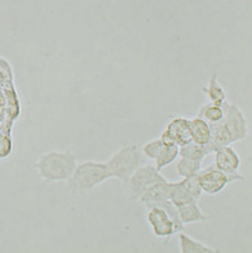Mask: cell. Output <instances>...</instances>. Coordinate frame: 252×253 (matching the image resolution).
Masks as SVG:
<instances>
[{
    "instance_id": "obj_1",
    "label": "cell",
    "mask_w": 252,
    "mask_h": 253,
    "mask_svg": "<svg viewBox=\"0 0 252 253\" xmlns=\"http://www.w3.org/2000/svg\"><path fill=\"white\" fill-rule=\"evenodd\" d=\"M77 157L70 151H48L35 164L39 175L47 182L67 180L77 167Z\"/></svg>"
},
{
    "instance_id": "obj_2",
    "label": "cell",
    "mask_w": 252,
    "mask_h": 253,
    "mask_svg": "<svg viewBox=\"0 0 252 253\" xmlns=\"http://www.w3.org/2000/svg\"><path fill=\"white\" fill-rule=\"evenodd\" d=\"M110 178L106 163L84 162L78 164L67 182L73 194H86Z\"/></svg>"
},
{
    "instance_id": "obj_3",
    "label": "cell",
    "mask_w": 252,
    "mask_h": 253,
    "mask_svg": "<svg viewBox=\"0 0 252 253\" xmlns=\"http://www.w3.org/2000/svg\"><path fill=\"white\" fill-rule=\"evenodd\" d=\"M144 163V155L138 146H125L107 160L111 178L128 183L130 177Z\"/></svg>"
},
{
    "instance_id": "obj_4",
    "label": "cell",
    "mask_w": 252,
    "mask_h": 253,
    "mask_svg": "<svg viewBox=\"0 0 252 253\" xmlns=\"http://www.w3.org/2000/svg\"><path fill=\"white\" fill-rule=\"evenodd\" d=\"M200 180V185L202 191L210 195H214L223 191L225 186L230 183L238 182V180H245V177L242 175L232 176L225 174L220 169L212 165L209 166L205 169H201L197 174Z\"/></svg>"
},
{
    "instance_id": "obj_5",
    "label": "cell",
    "mask_w": 252,
    "mask_h": 253,
    "mask_svg": "<svg viewBox=\"0 0 252 253\" xmlns=\"http://www.w3.org/2000/svg\"><path fill=\"white\" fill-rule=\"evenodd\" d=\"M147 206H149L148 212H147V222L156 237L168 239L178 233V227L176 226L173 218L169 216L165 209L157 204Z\"/></svg>"
},
{
    "instance_id": "obj_6",
    "label": "cell",
    "mask_w": 252,
    "mask_h": 253,
    "mask_svg": "<svg viewBox=\"0 0 252 253\" xmlns=\"http://www.w3.org/2000/svg\"><path fill=\"white\" fill-rule=\"evenodd\" d=\"M223 120L232 138V143L245 140L249 136V126L243 112L239 109L238 105L228 102L223 103Z\"/></svg>"
},
{
    "instance_id": "obj_7",
    "label": "cell",
    "mask_w": 252,
    "mask_h": 253,
    "mask_svg": "<svg viewBox=\"0 0 252 253\" xmlns=\"http://www.w3.org/2000/svg\"><path fill=\"white\" fill-rule=\"evenodd\" d=\"M166 178L162 175V172L153 165H141L133 172L129 179L130 192L133 198L138 200L139 196L151 185L165 180Z\"/></svg>"
},
{
    "instance_id": "obj_8",
    "label": "cell",
    "mask_w": 252,
    "mask_h": 253,
    "mask_svg": "<svg viewBox=\"0 0 252 253\" xmlns=\"http://www.w3.org/2000/svg\"><path fill=\"white\" fill-rule=\"evenodd\" d=\"M214 164L217 169L222 170L225 174L239 176L238 169L241 165V158L232 147L222 146L214 149Z\"/></svg>"
},
{
    "instance_id": "obj_9",
    "label": "cell",
    "mask_w": 252,
    "mask_h": 253,
    "mask_svg": "<svg viewBox=\"0 0 252 253\" xmlns=\"http://www.w3.org/2000/svg\"><path fill=\"white\" fill-rule=\"evenodd\" d=\"M174 184L175 183L168 182L167 179L155 183L141 194L139 198H138V201L145 205H151L159 203V202L169 200Z\"/></svg>"
},
{
    "instance_id": "obj_10",
    "label": "cell",
    "mask_w": 252,
    "mask_h": 253,
    "mask_svg": "<svg viewBox=\"0 0 252 253\" xmlns=\"http://www.w3.org/2000/svg\"><path fill=\"white\" fill-rule=\"evenodd\" d=\"M166 129L173 136L176 145L182 147L186 143L192 141L191 130H190V120L183 117H175L167 125Z\"/></svg>"
},
{
    "instance_id": "obj_11",
    "label": "cell",
    "mask_w": 252,
    "mask_h": 253,
    "mask_svg": "<svg viewBox=\"0 0 252 253\" xmlns=\"http://www.w3.org/2000/svg\"><path fill=\"white\" fill-rule=\"evenodd\" d=\"M190 130L192 141H194L197 145L205 146L211 142V126L199 116L190 120Z\"/></svg>"
},
{
    "instance_id": "obj_12",
    "label": "cell",
    "mask_w": 252,
    "mask_h": 253,
    "mask_svg": "<svg viewBox=\"0 0 252 253\" xmlns=\"http://www.w3.org/2000/svg\"><path fill=\"white\" fill-rule=\"evenodd\" d=\"M178 211L180 222L183 224H192V223L205 222L210 220L208 215H205L197 205V202H190V203L176 206Z\"/></svg>"
},
{
    "instance_id": "obj_13",
    "label": "cell",
    "mask_w": 252,
    "mask_h": 253,
    "mask_svg": "<svg viewBox=\"0 0 252 253\" xmlns=\"http://www.w3.org/2000/svg\"><path fill=\"white\" fill-rule=\"evenodd\" d=\"M179 251L182 253H217L220 252L215 248L209 247L207 244L197 241L190 235L184 233L183 231L178 232Z\"/></svg>"
},
{
    "instance_id": "obj_14",
    "label": "cell",
    "mask_w": 252,
    "mask_h": 253,
    "mask_svg": "<svg viewBox=\"0 0 252 253\" xmlns=\"http://www.w3.org/2000/svg\"><path fill=\"white\" fill-rule=\"evenodd\" d=\"M210 126H211L212 131L211 142H210V145L212 146L213 150L216 149L217 147L229 146L232 143V138H231V134L228 128H226L223 120L213 122V124H210Z\"/></svg>"
},
{
    "instance_id": "obj_15",
    "label": "cell",
    "mask_w": 252,
    "mask_h": 253,
    "mask_svg": "<svg viewBox=\"0 0 252 253\" xmlns=\"http://www.w3.org/2000/svg\"><path fill=\"white\" fill-rule=\"evenodd\" d=\"M212 146L210 145H197L194 141H191L179 147V156L180 157H186V158H192V159H202L203 160L204 157H207L210 154L213 153Z\"/></svg>"
},
{
    "instance_id": "obj_16",
    "label": "cell",
    "mask_w": 252,
    "mask_h": 253,
    "mask_svg": "<svg viewBox=\"0 0 252 253\" xmlns=\"http://www.w3.org/2000/svg\"><path fill=\"white\" fill-rule=\"evenodd\" d=\"M203 91L209 98L210 102L213 104L223 105L226 101V93L223 86L217 82L216 75H213L211 80H210L208 86L204 87Z\"/></svg>"
},
{
    "instance_id": "obj_17",
    "label": "cell",
    "mask_w": 252,
    "mask_h": 253,
    "mask_svg": "<svg viewBox=\"0 0 252 253\" xmlns=\"http://www.w3.org/2000/svg\"><path fill=\"white\" fill-rule=\"evenodd\" d=\"M202 169V159H192L186 157H180L176 164L177 174L185 178V177L195 176Z\"/></svg>"
},
{
    "instance_id": "obj_18",
    "label": "cell",
    "mask_w": 252,
    "mask_h": 253,
    "mask_svg": "<svg viewBox=\"0 0 252 253\" xmlns=\"http://www.w3.org/2000/svg\"><path fill=\"white\" fill-rule=\"evenodd\" d=\"M179 156V147L178 146H164L163 149L157 158L155 159V167L161 171L164 167L173 164L176 158Z\"/></svg>"
},
{
    "instance_id": "obj_19",
    "label": "cell",
    "mask_w": 252,
    "mask_h": 253,
    "mask_svg": "<svg viewBox=\"0 0 252 253\" xmlns=\"http://www.w3.org/2000/svg\"><path fill=\"white\" fill-rule=\"evenodd\" d=\"M169 201L175 206L190 203V202H197L195 198L192 196V194L188 192V189L183 184L182 180L174 184V187L171 189V193H170Z\"/></svg>"
},
{
    "instance_id": "obj_20",
    "label": "cell",
    "mask_w": 252,
    "mask_h": 253,
    "mask_svg": "<svg viewBox=\"0 0 252 253\" xmlns=\"http://www.w3.org/2000/svg\"><path fill=\"white\" fill-rule=\"evenodd\" d=\"M223 115L224 112L222 105H216L210 102L208 104L202 105L197 116L209 122V124H213V122H217L223 119Z\"/></svg>"
},
{
    "instance_id": "obj_21",
    "label": "cell",
    "mask_w": 252,
    "mask_h": 253,
    "mask_svg": "<svg viewBox=\"0 0 252 253\" xmlns=\"http://www.w3.org/2000/svg\"><path fill=\"white\" fill-rule=\"evenodd\" d=\"M164 145L162 143V141L158 139H154V140L148 141L147 143H145L141 148V153L142 155H145L147 158L149 159H156L157 156L161 153L163 149Z\"/></svg>"
},
{
    "instance_id": "obj_22",
    "label": "cell",
    "mask_w": 252,
    "mask_h": 253,
    "mask_svg": "<svg viewBox=\"0 0 252 253\" xmlns=\"http://www.w3.org/2000/svg\"><path fill=\"white\" fill-rule=\"evenodd\" d=\"M182 182L188 189V192L192 194V196L194 197L196 201H199L202 196V193H203V191H202V188H201L200 180H199V177H197V175L191 176V177H185V178L182 179Z\"/></svg>"
},
{
    "instance_id": "obj_23",
    "label": "cell",
    "mask_w": 252,
    "mask_h": 253,
    "mask_svg": "<svg viewBox=\"0 0 252 253\" xmlns=\"http://www.w3.org/2000/svg\"><path fill=\"white\" fill-rule=\"evenodd\" d=\"M159 140L162 141L164 146H175L176 142L174 140L173 136H171L170 132L168 131L167 129L164 130V131L161 133V137H159ZM177 146V145H176Z\"/></svg>"
}]
</instances>
